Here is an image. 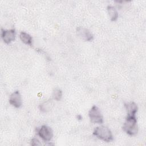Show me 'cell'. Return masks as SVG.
<instances>
[{
	"instance_id": "3",
	"label": "cell",
	"mask_w": 146,
	"mask_h": 146,
	"mask_svg": "<svg viewBox=\"0 0 146 146\" xmlns=\"http://www.w3.org/2000/svg\"><path fill=\"white\" fill-rule=\"evenodd\" d=\"M90 121L94 124H102L103 117L99 108L96 106H93L88 112Z\"/></svg>"
},
{
	"instance_id": "8",
	"label": "cell",
	"mask_w": 146,
	"mask_h": 146,
	"mask_svg": "<svg viewBox=\"0 0 146 146\" xmlns=\"http://www.w3.org/2000/svg\"><path fill=\"white\" fill-rule=\"evenodd\" d=\"M124 106L127 113V116H136L138 107L135 102H131L128 103H125Z\"/></svg>"
},
{
	"instance_id": "1",
	"label": "cell",
	"mask_w": 146,
	"mask_h": 146,
	"mask_svg": "<svg viewBox=\"0 0 146 146\" xmlns=\"http://www.w3.org/2000/svg\"><path fill=\"white\" fill-rule=\"evenodd\" d=\"M123 128L124 132L130 136L136 135L138 132V127L136 116H127Z\"/></svg>"
},
{
	"instance_id": "2",
	"label": "cell",
	"mask_w": 146,
	"mask_h": 146,
	"mask_svg": "<svg viewBox=\"0 0 146 146\" xmlns=\"http://www.w3.org/2000/svg\"><path fill=\"white\" fill-rule=\"evenodd\" d=\"M93 135L100 140L106 142H111L113 140V137L111 130L106 126L96 127L93 132Z\"/></svg>"
},
{
	"instance_id": "12",
	"label": "cell",
	"mask_w": 146,
	"mask_h": 146,
	"mask_svg": "<svg viewBox=\"0 0 146 146\" xmlns=\"http://www.w3.org/2000/svg\"><path fill=\"white\" fill-rule=\"evenodd\" d=\"M52 96L54 100H55L56 101H59L62 98V90L58 88H55L52 91Z\"/></svg>"
},
{
	"instance_id": "13",
	"label": "cell",
	"mask_w": 146,
	"mask_h": 146,
	"mask_svg": "<svg viewBox=\"0 0 146 146\" xmlns=\"http://www.w3.org/2000/svg\"><path fill=\"white\" fill-rule=\"evenodd\" d=\"M30 144L31 145H34V146H36V145H41L42 144L36 138H34L33 139L31 140L30 141Z\"/></svg>"
},
{
	"instance_id": "9",
	"label": "cell",
	"mask_w": 146,
	"mask_h": 146,
	"mask_svg": "<svg viewBox=\"0 0 146 146\" xmlns=\"http://www.w3.org/2000/svg\"><path fill=\"white\" fill-rule=\"evenodd\" d=\"M21 41L26 44L31 46L33 45V38L30 35L26 32H21L19 34Z\"/></svg>"
},
{
	"instance_id": "4",
	"label": "cell",
	"mask_w": 146,
	"mask_h": 146,
	"mask_svg": "<svg viewBox=\"0 0 146 146\" xmlns=\"http://www.w3.org/2000/svg\"><path fill=\"white\" fill-rule=\"evenodd\" d=\"M38 135L44 141H50L53 137V131L52 129L47 125H42L38 130Z\"/></svg>"
},
{
	"instance_id": "6",
	"label": "cell",
	"mask_w": 146,
	"mask_h": 146,
	"mask_svg": "<svg viewBox=\"0 0 146 146\" xmlns=\"http://www.w3.org/2000/svg\"><path fill=\"white\" fill-rule=\"evenodd\" d=\"M9 103L11 106L17 108H19L22 106V97L18 91H15L11 94L9 98Z\"/></svg>"
},
{
	"instance_id": "10",
	"label": "cell",
	"mask_w": 146,
	"mask_h": 146,
	"mask_svg": "<svg viewBox=\"0 0 146 146\" xmlns=\"http://www.w3.org/2000/svg\"><path fill=\"white\" fill-rule=\"evenodd\" d=\"M107 12L111 21H116L119 17L118 13L115 7L112 6H107Z\"/></svg>"
},
{
	"instance_id": "5",
	"label": "cell",
	"mask_w": 146,
	"mask_h": 146,
	"mask_svg": "<svg viewBox=\"0 0 146 146\" xmlns=\"http://www.w3.org/2000/svg\"><path fill=\"white\" fill-rule=\"evenodd\" d=\"M76 32L79 37L84 41L91 42L94 39L93 34L86 28L79 27L76 29Z\"/></svg>"
},
{
	"instance_id": "7",
	"label": "cell",
	"mask_w": 146,
	"mask_h": 146,
	"mask_svg": "<svg viewBox=\"0 0 146 146\" xmlns=\"http://www.w3.org/2000/svg\"><path fill=\"white\" fill-rule=\"evenodd\" d=\"M1 37L5 43L9 44L15 40V31L14 29H11L9 30L2 29Z\"/></svg>"
},
{
	"instance_id": "11",
	"label": "cell",
	"mask_w": 146,
	"mask_h": 146,
	"mask_svg": "<svg viewBox=\"0 0 146 146\" xmlns=\"http://www.w3.org/2000/svg\"><path fill=\"white\" fill-rule=\"evenodd\" d=\"M52 106H53L52 102L50 100H47L40 104L39 109L40 111L43 112H47L51 110Z\"/></svg>"
}]
</instances>
